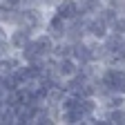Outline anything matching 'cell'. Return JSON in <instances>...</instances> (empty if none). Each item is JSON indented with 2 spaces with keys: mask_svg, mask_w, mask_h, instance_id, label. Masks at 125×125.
Segmentation results:
<instances>
[{
  "mask_svg": "<svg viewBox=\"0 0 125 125\" xmlns=\"http://www.w3.org/2000/svg\"><path fill=\"white\" fill-rule=\"evenodd\" d=\"M98 81L114 94H123L125 96V67L118 65H103Z\"/></svg>",
  "mask_w": 125,
  "mask_h": 125,
  "instance_id": "6da1fadb",
  "label": "cell"
},
{
  "mask_svg": "<svg viewBox=\"0 0 125 125\" xmlns=\"http://www.w3.org/2000/svg\"><path fill=\"white\" fill-rule=\"evenodd\" d=\"M34 34H36V31L29 29L27 25H13V27H9V45H11V49L13 52L22 49V47L34 38Z\"/></svg>",
  "mask_w": 125,
  "mask_h": 125,
  "instance_id": "7a4b0ae2",
  "label": "cell"
},
{
  "mask_svg": "<svg viewBox=\"0 0 125 125\" xmlns=\"http://www.w3.org/2000/svg\"><path fill=\"white\" fill-rule=\"evenodd\" d=\"M54 74L60 78V81H69V78H74L78 74V69H81V65L74 60V56H65V58H56L54 62Z\"/></svg>",
  "mask_w": 125,
  "mask_h": 125,
  "instance_id": "3957f363",
  "label": "cell"
},
{
  "mask_svg": "<svg viewBox=\"0 0 125 125\" xmlns=\"http://www.w3.org/2000/svg\"><path fill=\"white\" fill-rule=\"evenodd\" d=\"M85 34L89 40H103L109 34V25L103 22L98 16H87L85 18Z\"/></svg>",
  "mask_w": 125,
  "mask_h": 125,
  "instance_id": "277c9868",
  "label": "cell"
},
{
  "mask_svg": "<svg viewBox=\"0 0 125 125\" xmlns=\"http://www.w3.org/2000/svg\"><path fill=\"white\" fill-rule=\"evenodd\" d=\"M72 56L78 65H87V62H96L94 58V40L85 38L81 42H74V49H72Z\"/></svg>",
  "mask_w": 125,
  "mask_h": 125,
  "instance_id": "5b68a950",
  "label": "cell"
},
{
  "mask_svg": "<svg viewBox=\"0 0 125 125\" xmlns=\"http://www.w3.org/2000/svg\"><path fill=\"white\" fill-rule=\"evenodd\" d=\"M45 31H47L54 40H62V38H65V34H67V20L60 18L56 11H49L47 22H45Z\"/></svg>",
  "mask_w": 125,
  "mask_h": 125,
  "instance_id": "8992f818",
  "label": "cell"
},
{
  "mask_svg": "<svg viewBox=\"0 0 125 125\" xmlns=\"http://www.w3.org/2000/svg\"><path fill=\"white\" fill-rule=\"evenodd\" d=\"M52 11H56L60 18H65L67 22H69V20H74L76 16H81V7H78V0H60V2H58Z\"/></svg>",
  "mask_w": 125,
  "mask_h": 125,
  "instance_id": "52a82bcc",
  "label": "cell"
},
{
  "mask_svg": "<svg viewBox=\"0 0 125 125\" xmlns=\"http://www.w3.org/2000/svg\"><path fill=\"white\" fill-rule=\"evenodd\" d=\"M34 42H36V47H38V52H40V56H42V58L52 56L54 45H56V40H54L49 34H47L45 29H42V31H36V34H34Z\"/></svg>",
  "mask_w": 125,
  "mask_h": 125,
  "instance_id": "ba28073f",
  "label": "cell"
},
{
  "mask_svg": "<svg viewBox=\"0 0 125 125\" xmlns=\"http://www.w3.org/2000/svg\"><path fill=\"white\" fill-rule=\"evenodd\" d=\"M101 114L105 116L107 125H125V105H121V107H101Z\"/></svg>",
  "mask_w": 125,
  "mask_h": 125,
  "instance_id": "9c48e42d",
  "label": "cell"
},
{
  "mask_svg": "<svg viewBox=\"0 0 125 125\" xmlns=\"http://www.w3.org/2000/svg\"><path fill=\"white\" fill-rule=\"evenodd\" d=\"M58 123H65V125H78V123H85V116L78 107L72 109H58Z\"/></svg>",
  "mask_w": 125,
  "mask_h": 125,
  "instance_id": "30bf717a",
  "label": "cell"
},
{
  "mask_svg": "<svg viewBox=\"0 0 125 125\" xmlns=\"http://www.w3.org/2000/svg\"><path fill=\"white\" fill-rule=\"evenodd\" d=\"M18 56H20L22 62H36V60H42V56H40V52H38L34 38H31V40L22 47V49H18Z\"/></svg>",
  "mask_w": 125,
  "mask_h": 125,
  "instance_id": "8fae6325",
  "label": "cell"
},
{
  "mask_svg": "<svg viewBox=\"0 0 125 125\" xmlns=\"http://www.w3.org/2000/svg\"><path fill=\"white\" fill-rule=\"evenodd\" d=\"M118 13H121V11H118L116 7H112V5H103V7L98 9V13H96V16H98V18H101L103 22L112 25V22H114V20L118 18Z\"/></svg>",
  "mask_w": 125,
  "mask_h": 125,
  "instance_id": "7c38bea8",
  "label": "cell"
},
{
  "mask_svg": "<svg viewBox=\"0 0 125 125\" xmlns=\"http://www.w3.org/2000/svg\"><path fill=\"white\" fill-rule=\"evenodd\" d=\"M18 121V112H16V107L11 105H5L0 109V125H16Z\"/></svg>",
  "mask_w": 125,
  "mask_h": 125,
  "instance_id": "4fadbf2b",
  "label": "cell"
},
{
  "mask_svg": "<svg viewBox=\"0 0 125 125\" xmlns=\"http://www.w3.org/2000/svg\"><path fill=\"white\" fill-rule=\"evenodd\" d=\"M109 31H114V34H121L125 36V13H118V18L109 25Z\"/></svg>",
  "mask_w": 125,
  "mask_h": 125,
  "instance_id": "5bb4252c",
  "label": "cell"
},
{
  "mask_svg": "<svg viewBox=\"0 0 125 125\" xmlns=\"http://www.w3.org/2000/svg\"><path fill=\"white\" fill-rule=\"evenodd\" d=\"M38 2H40V7H45V9H49V11H52V9L60 2V0H38Z\"/></svg>",
  "mask_w": 125,
  "mask_h": 125,
  "instance_id": "9a60e30c",
  "label": "cell"
},
{
  "mask_svg": "<svg viewBox=\"0 0 125 125\" xmlns=\"http://www.w3.org/2000/svg\"><path fill=\"white\" fill-rule=\"evenodd\" d=\"M9 5H13V7H20V0H7Z\"/></svg>",
  "mask_w": 125,
  "mask_h": 125,
  "instance_id": "2e32d148",
  "label": "cell"
}]
</instances>
